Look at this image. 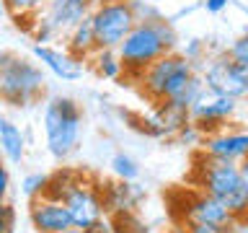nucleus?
<instances>
[{
	"mask_svg": "<svg viewBox=\"0 0 248 233\" xmlns=\"http://www.w3.org/2000/svg\"><path fill=\"white\" fill-rule=\"evenodd\" d=\"M194 75H197L194 62L186 57V54L173 50V52H166L163 57H158L153 65H147L142 73H140L137 83H140V88H142V93L147 96V101L160 104V101L173 99Z\"/></svg>",
	"mask_w": 248,
	"mask_h": 233,
	"instance_id": "4",
	"label": "nucleus"
},
{
	"mask_svg": "<svg viewBox=\"0 0 248 233\" xmlns=\"http://www.w3.org/2000/svg\"><path fill=\"white\" fill-rule=\"evenodd\" d=\"M96 0H44V8L36 16V26L31 31L36 44H49L65 36L73 26L91 16Z\"/></svg>",
	"mask_w": 248,
	"mask_h": 233,
	"instance_id": "7",
	"label": "nucleus"
},
{
	"mask_svg": "<svg viewBox=\"0 0 248 233\" xmlns=\"http://www.w3.org/2000/svg\"><path fill=\"white\" fill-rule=\"evenodd\" d=\"M194 182H197V189L215 197L238 223H243L248 217V189L243 184L238 163L215 161L199 153L194 161Z\"/></svg>",
	"mask_w": 248,
	"mask_h": 233,
	"instance_id": "2",
	"label": "nucleus"
},
{
	"mask_svg": "<svg viewBox=\"0 0 248 233\" xmlns=\"http://www.w3.org/2000/svg\"><path fill=\"white\" fill-rule=\"evenodd\" d=\"M101 194H104V207L106 215H119V213H135L137 205L142 202L145 192L140 189L135 182H111L106 186H101Z\"/></svg>",
	"mask_w": 248,
	"mask_h": 233,
	"instance_id": "15",
	"label": "nucleus"
},
{
	"mask_svg": "<svg viewBox=\"0 0 248 233\" xmlns=\"http://www.w3.org/2000/svg\"><path fill=\"white\" fill-rule=\"evenodd\" d=\"M8 192H11V174H8V168L0 163V202L8 200Z\"/></svg>",
	"mask_w": 248,
	"mask_h": 233,
	"instance_id": "26",
	"label": "nucleus"
},
{
	"mask_svg": "<svg viewBox=\"0 0 248 233\" xmlns=\"http://www.w3.org/2000/svg\"><path fill=\"white\" fill-rule=\"evenodd\" d=\"M85 65L98 78H104V81H119V78H124V67H122V60L116 54V50H96Z\"/></svg>",
	"mask_w": 248,
	"mask_h": 233,
	"instance_id": "18",
	"label": "nucleus"
},
{
	"mask_svg": "<svg viewBox=\"0 0 248 233\" xmlns=\"http://www.w3.org/2000/svg\"><path fill=\"white\" fill-rule=\"evenodd\" d=\"M202 153L215 158V161L240 163L248 155V132L220 130L215 135H204L202 137Z\"/></svg>",
	"mask_w": 248,
	"mask_h": 233,
	"instance_id": "14",
	"label": "nucleus"
},
{
	"mask_svg": "<svg viewBox=\"0 0 248 233\" xmlns=\"http://www.w3.org/2000/svg\"><path fill=\"white\" fill-rule=\"evenodd\" d=\"M0 155L13 166H21L26 158V135L13 119L3 114H0Z\"/></svg>",
	"mask_w": 248,
	"mask_h": 233,
	"instance_id": "16",
	"label": "nucleus"
},
{
	"mask_svg": "<svg viewBox=\"0 0 248 233\" xmlns=\"http://www.w3.org/2000/svg\"><path fill=\"white\" fill-rule=\"evenodd\" d=\"M83 233H114V225H111V217L104 215L98 220H93L88 228H83Z\"/></svg>",
	"mask_w": 248,
	"mask_h": 233,
	"instance_id": "25",
	"label": "nucleus"
},
{
	"mask_svg": "<svg viewBox=\"0 0 248 233\" xmlns=\"http://www.w3.org/2000/svg\"><path fill=\"white\" fill-rule=\"evenodd\" d=\"M44 140L52 158L67 161L83 135V109L70 96H52L44 104Z\"/></svg>",
	"mask_w": 248,
	"mask_h": 233,
	"instance_id": "3",
	"label": "nucleus"
},
{
	"mask_svg": "<svg viewBox=\"0 0 248 233\" xmlns=\"http://www.w3.org/2000/svg\"><path fill=\"white\" fill-rule=\"evenodd\" d=\"M46 184H49V174H39V171L36 174H26L21 182V194L31 202L46 192Z\"/></svg>",
	"mask_w": 248,
	"mask_h": 233,
	"instance_id": "20",
	"label": "nucleus"
},
{
	"mask_svg": "<svg viewBox=\"0 0 248 233\" xmlns=\"http://www.w3.org/2000/svg\"><path fill=\"white\" fill-rule=\"evenodd\" d=\"M16 223H18V213L8 200L0 202V233H16Z\"/></svg>",
	"mask_w": 248,
	"mask_h": 233,
	"instance_id": "23",
	"label": "nucleus"
},
{
	"mask_svg": "<svg viewBox=\"0 0 248 233\" xmlns=\"http://www.w3.org/2000/svg\"><path fill=\"white\" fill-rule=\"evenodd\" d=\"M111 171L119 182H137L140 179V163L127 153H116L111 158Z\"/></svg>",
	"mask_w": 248,
	"mask_h": 233,
	"instance_id": "19",
	"label": "nucleus"
},
{
	"mask_svg": "<svg viewBox=\"0 0 248 233\" xmlns=\"http://www.w3.org/2000/svg\"><path fill=\"white\" fill-rule=\"evenodd\" d=\"M46 88V78L36 62L18 54H8L0 62V101L8 106H31L42 99Z\"/></svg>",
	"mask_w": 248,
	"mask_h": 233,
	"instance_id": "5",
	"label": "nucleus"
},
{
	"mask_svg": "<svg viewBox=\"0 0 248 233\" xmlns=\"http://www.w3.org/2000/svg\"><path fill=\"white\" fill-rule=\"evenodd\" d=\"M62 205L67 207L70 220H73V228H88L93 220L106 215L104 207V194H101V184L85 179L83 174L75 179V184L70 186L62 197Z\"/></svg>",
	"mask_w": 248,
	"mask_h": 233,
	"instance_id": "9",
	"label": "nucleus"
},
{
	"mask_svg": "<svg viewBox=\"0 0 248 233\" xmlns=\"http://www.w3.org/2000/svg\"><path fill=\"white\" fill-rule=\"evenodd\" d=\"M114 225V233H147V228L140 223L137 213H119V215H108Z\"/></svg>",
	"mask_w": 248,
	"mask_h": 233,
	"instance_id": "21",
	"label": "nucleus"
},
{
	"mask_svg": "<svg viewBox=\"0 0 248 233\" xmlns=\"http://www.w3.org/2000/svg\"><path fill=\"white\" fill-rule=\"evenodd\" d=\"M8 16H39L44 0H5Z\"/></svg>",
	"mask_w": 248,
	"mask_h": 233,
	"instance_id": "22",
	"label": "nucleus"
},
{
	"mask_svg": "<svg viewBox=\"0 0 248 233\" xmlns=\"http://www.w3.org/2000/svg\"><path fill=\"white\" fill-rule=\"evenodd\" d=\"M228 54L235 62H243V65H248V34H243L240 39H235L232 42V47L228 50Z\"/></svg>",
	"mask_w": 248,
	"mask_h": 233,
	"instance_id": "24",
	"label": "nucleus"
},
{
	"mask_svg": "<svg viewBox=\"0 0 248 233\" xmlns=\"http://www.w3.org/2000/svg\"><path fill=\"white\" fill-rule=\"evenodd\" d=\"M31 54H34L36 62H42V67H46L60 81H78V78H83L85 67H88L83 60L70 54L65 47L60 50V47H52V44H34Z\"/></svg>",
	"mask_w": 248,
	"mask_h": 233,
	"instance_id": "13",
	"label": "nucleus"
},
{
	"mask_svg": "<svg viewBox=\"0 0 248 233\" xmlns=\"http://www.w3.org/2000/svg\"><path fill=\"white\" fill-rule=\"evenodd\" d=\"M230 0H204V8H207V13H220L228 8Z\"/></svg>",
	"mask_w": 248,
	"mask_h": 233,
	"instance_id": "27",
	"label": "nucleus"
},
{
	"mask_svg": "<svg viewBox=\"0 0 248 233\" xmlns=\"http://www.w3.org/2000/svg\"><path fill=\"white\" fill-rule=\"evenodd\" d=\"M240 101L215 93L209 88H202V93L194 99V104L189 106V122L204 135H215V132L225 130V124L235 119Z\"/></svg>",
	"mask_w": 248,
	"mask_h": 233,
	"instance_id": "8",
	"label": "nucleus"
},
{
	"mask_svg": "<svg viewBox=\"0 0 248 233\" xmlns=\"http://www.w3.org/2000/svg\"><path fill=\"white\" fill-rule=\"evenodd\" d=\"M29 223H31V231L34 233H60V231L73 228V220H70L67 207L62 205L60 200L44 197V194L36 197V200H31Z\"/></svg>",
	"mask_w": 248,
	"mask_h": 233,
	"instance_id": "12",
	"label": "nucleus"
},
{
	"mask_svg": "<svg viewBox=\"0 0 248 233\" xmlns=\"http://www.w3.org/2000/svg\"><path fill=\"white\" fill-rule=\"evenodd\" d=\"M60 233H83L80 228H67V231H60Z\"/></svg>",
	"mask_w": 248,
	"mask_h": 233,
	"instance_id": "30",
	"label": "nucleus"
},
{
	"mask_svg": "<svg viewBox=\"0 0 248 233\" xmlns=\"http://www.w3.org/2000/svg\"><path fill=\"white\" fill-rule=\"evenodd\" d=\"M3 16H8V5H5V0H0V18Z\"/></svg>",
	"mask_w": 248,
	"mask_h": 233,
	"instance_id": "29",
	"label": "nucleus"
},
{
	"mask_svg": "<svg viewBox=\"0 0 248 233\" xmlns=\"http://www.w3.org/2000/svg\"><path fill=\"white\" fill-rule=\"evenodd\" d=\"M137 8L132 0H96L91 8V26L98 50H116L137 23Z\"/></svg>",
	"mask_w": 248,
	"mask_h": 233,
	"instance_id": "6",
	"label": "nucleus"
},
{
	"mask_svg": "<svg viewBox=\"0 0 248 233\" xmlns=\"http://www.w3.org/2000/svg\"><path fill=\"white\" fill-rule=\"evenodd\" d=\"M62 39H65V50L70 54H75L78 60H83V62H88V57L98 50L96 34H93V26H91L88 18L80 21L78 26H73Z\"/></svg>",
	"mask_w": 248,
	"mask_h": 233,
	"instance_id": "17",
	"label": "nucleus"
},
{
	"mask_svg": "<svg viewBox=\"0 0 248 233\" xmlns=\"http://www.w3.org/2000/svg\"><path fill=\"white\" fill-rule=\"evenodd\" d=\"M8 54H11V52H5V50H0V62H3V60L8 57Z\"/></svg>",
	"mask_w": 248,
	"mask_h": 233,
	"instance_id": "31",
	"label": "nucleus"
},
{
	"mask_svg": "<svg viewBox=\"0 0 248 233\" xmlns=\"http://www.w3.org/2000/svg\"><path fill=\"white\" fill-rule=\"evenodd\" d=\"M199 75H202V81H204V88H209V91L230 96L235 101L248 99V85L243 81V75H240L235 60H232L228 52H220V54H215V57H209Z\"/></svg>",
	"mask_w": 248,
	"mask_h": 233,
	"instance_id": "10",
	"label": "nucleus"
},
{
	"mask_svg": "<svg viewBox=\"0 0 248 233\" xmlns=\"http://www.w3.org/2000/svg\"><path fill=\"white\" fill-rule=\"evenodd\" d=\"M238 166H240V176H243V184H246V189H248V155L238 163Z\"/></svg>",
	"mask_w": 248,
	"mask_h": 233,
	"instance_id": "28",
	"label": "nucleus"
},
{
	"mask_svg": "<svg viewBox=\"0 0 248 233\" xmlns=\"http://www.w3.org/2000/svg\"><path fill=\"white\" fill-rule=\"evenodd\" d=\"M173 217L176 223H186V225H215V228H235L238 225V220L220 202L202 189L186 194L181 213H173Z\"/></svg>",
	"mask_w": 248,
	"mask_h": 233,
	"instance_id": "11",
	"label": "nucleus"
},
{
	"mask_svg": "<svg viewBox=\"0 0 248 233\" xmlns=\"http://www.w3.org/2000/svg\"><path fill=\"white\" fill-rule=\"evenodd\" d=\"M176 50V31L163 18H137L132 31L124 36V42L116 47V54L122 60L124 78L137 81L140 73L153 65L166 52Z\"/></svg>",
	"mask_w": 248,
	"mask_h": 233,
	"instance_id": "1",
	"label": "nucleus"
}]
</instances>
